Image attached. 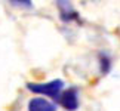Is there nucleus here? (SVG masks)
Here are the masks:
<instances>
[{"instance_id": "7ed1b4c3", "label": "nucleus", "mask_w": 120, "mask_h": 111, "mask_svg": "<svg viewBox=\"0 0 120 111\" xmlns=\"http://www.w3.org/2000/svg\"><path fill=\"white\" fill-rule=\"evenodd\" d=\"M56 6L59 9V18H61L64 22H71V21L79 19V13L74 11V7L71 6L70 2H62V0H59V2H56Z\"/></svg>"}, {"instance_id": "423d86ee", "label": "nucleus", "mask_w": 120, "mask_h": 111, "mask_svg": "<svg viewBox=\"0 0 120 111\" xmlns=\"http://www.w3.org/2000/svg\"><path fill=\"white\" fill-rule=\"evenodd\" d=\"M9 3L12 6H16V7H25V9L33 7V2H30V0H11Z\"/></svg>"}, {"instance_id": "f03ea898", "label": "nucleus", "mask_w": 120, "mask_h": 111, "mask_svg": "<svg viewBox=\"0 0 120 111\" xmlns=\"http://www.w3.org/2000/svg\"><path fill=\"white\" fill-rule=\"evenodd\" d=\"M80 93H79V87L77 86H71L67 90L62 92L61 98L58 99V102L62 105L65 110L68 111H76L80 105Z\"/></svg>"}, {"instance_id": "f257e3e1", "label": "nucleus", "mask_w": 120, "mask_h": 111, "mask_svg": "<svg viewBox=\"0 0 120 111\" xmlns=\"http://www.w3.org/2000/svg\"><path fill=\"white\" fill-rule=\"evenodd\" d=\"M27 89L33 93L37 95H45L49 96L55 101H58L61 98L62 92H64V80L61 78H55L50 81H45V83H27Z\"/></svg>"}, {"instance_id": "39448f33", "label": "nucleus", "mask_w": 120, "mask_h": 111, "mask_svg": "<svg viewBox=\"0 0 120 111\" xmlns=\"http://www.w3.org/2000/svg\"><path fill=\"white\" fill-rule=\"evenodd\" d=\"M98 58H99V70H101V74L105 76V74L110 71V68H111V58H110L105 52H101Z\"/></svg>"}, {"instance_id": "20e7f679", "label": "nucleus", "mask_w": 120, "mask_h": 111, "mask_svg": "<svg viewBox=\"0 0 120 111\" xmlns=\"http://www.w3.org/2000/svg\"><path fill=\"white\" fill-rule=\"evenodd\" d=\"M28 111H56V104L46 98H33L28 102Z\"/></svg>"}]
</instances>
